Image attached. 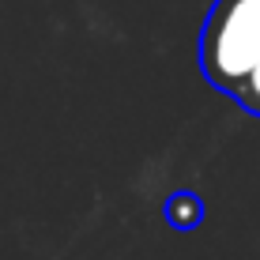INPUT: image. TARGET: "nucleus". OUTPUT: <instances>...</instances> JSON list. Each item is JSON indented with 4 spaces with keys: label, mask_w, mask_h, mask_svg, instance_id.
Masks as SVG:
<instances>
[{
    "label": "nucleus",
    "mask_w": 260,
    "mask_h": 260,
    "mask_svg": "<svg viewBox=\"0 0 260 260\" xmlns=\"http://www.w3.org/2000/svg\"><path fill=\"white\" fill-rule=\"evenodd\" d=\"M260 64V0H215L200 26V72L230 94Z\"/></svg>",
    "instance_id": "f257e3e1"
},
{
    "label": "nucleus",
    "mask_w": 260,
    "mask_h": 260,
    "mask_svg": "<svg viewBox=\"0 0 260 260\" xmlns=\"http://www.w3.org/2000/svg\"><path fill=\"white\" fill-rule=\"evenodd\" d=\"M166 222L170 226H177V230H192V226H200V219H204V200L196 192H174L166 200Z\"/></svg>",
    "instance_id": "f03ea898"
},
{
    "label": "nucleus",
    "mask_w": 260,
    "mask_h": 260,
    "mask_svg": "<svg viewBox=\"0 0 260 260\" xmlns=\"http://www.w3.org/2000/svg\"><path fill=\"white\" fill-rule=\"evenodd\" d=\"M234 98L241 102V110L253 113V117H260V64L249 72L245 79H241V87L234 91Z\"/></svg>",
    "instance_id": "7ed1b4c3"
}]
</instances>
